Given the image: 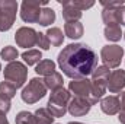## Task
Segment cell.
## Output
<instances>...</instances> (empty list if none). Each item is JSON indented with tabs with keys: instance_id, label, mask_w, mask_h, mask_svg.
Here are the masks:
<instances>
[{
	"instance_id": "cell-1",
	"label": "cell",
	"mask_w": 125,
	"mask_h": 124,
	"mask_svg": "<svg viewBox=\"0 0 125 124\" xmlns=\"http://www.w3.org/2000/svg\"><path fill=\"white\" fill-rule=\"evenodd\" d=\"M58 66L73 80L86 79L97 67V54L86 44H68L58 54Z\"/></svg>"
},
{
	"instance_id": "cell-2",
	"label": "cell",
	"mask_w": 125,
	"mask_h": 124,
	"mask_svg": "<svg viewBox=\"0 0 125 124\" xmlns=\"http://www.w3.org/2000/svg\"><path fill=\"white\" fill-rule=\"evenodd\" d=\"M70 99H71V93L68 89L60 88L57 91H52L50 99H48V104H47V110L52 114L54 118L64 117V114L68 110Z\"/></svg>"
},
{
	"instance_id": "cell-3",
	"label": "cell",
	"mask_w": 125,
	"mask_h": 124,
	"mask_svg": "<svg viewBox=\"0 0 125 124\" xmlns=\"http://www.w3.org/2000/svg\"><path fill=\"white\" fill-rule=\"evenodd\" d=\"M3 74H4L6 82L12 83V85L18 89V88H22L23 83L26 82V77H28V67L21 62H12L4 67Z\"/></svg>"
},
{
	"instance_id": "cell-4",
	"label": "cell",
	"mask_w": 125,
	"mask_h": 124,
	"mask_svg": "<svg viewBox=\"0 0 125 124\" xmlns=\"http://www.w3.org/2000/svg\"><path fill=\"white\" fill-rule=\"evenodd\" d=\"M47 93V86L44 83L42 79L39 77H33L28 82V85L22 89V101L26 104H35L39 99H42Z\"/></svg>"
},
{
	"instance_id": "cell-5",
	"label": "cell",
	"mask_w": 125,
	"mask_h": 124,
	"mask_svg": "<svg viewBox=\"0 0 125 124\" xmlns=\"http://www.w3.org/2000/svg\"><path fill=\"white\" fill-rule=\"evenodd\" d=\"M18 1L1 0L0 1V31H9L16 19Z\"/></svg>"
},
{
	"instance_id": "cell-6",
	"label": "cell",
	"mask_w": 125,
	"mask_h": 124,
	"mask_svg": "<svg viewBox=\"0 0 125 124\" xmlns=\"http://www.w3.org/2000/svg\"><path fill=\"white\" fill-rule=\"evenodd\" d=\"M48 1H35V0H25L21 4V18L23 22L28 24H38L39 15H41V6H47Z\"/></svg>"
},
{
	"instance_id": "cell-7",
	"label": "cell",
	"mask_w": 125,
	"mask_h": 124,
	"mask_svg": "<svg viewBox=\"0 0 125 124\" xmlns=\"http://www.w3.org/2000/svg\"><path fill=\"white\" fill-rule=\"evenodd\" d=\"M124 57V48L121 45H105L100 51V59L103 66L109 69H116Z\"/></svg>"
},
{
	"instance_id": "cell-8",
	"label": "cell",
	"mask_w": 125,
	"mask_h": 124,
	"mask_svg": "<svg viewBox=\"0 0 125 124\" xmlns=\"http://www.w3.org/2000/svg\"><path fill=\"white\" fill-rule=\"evenodd\" d=\"M36 35H38V32L35 31L33 28L22 26L15 34V41H16V44L19 47L32 50V47L36 45Z\"/></svg>"
},
{
	"instance_id": "cell-9",
	"label": "cell",
	"mask_w": 125,
	"mask_h": 124,
	"mask_svg": "<svg viewBox=\"0 0 125 124\" xmlns=\"http://www.w3.org/2000/svg\"><path fill=\"white\" fill-rule=\"evenodd\" d=\"M68 91L73 93L74 96L79 98H84L89 101L90 98V92H92V80L86 79H77V80H71L68 83Z\"/></svg>"
},
{
	"instance_id": "cell-10",
	"label": "cell",
	"mask_w": 125,
	"mask_h": 124,
	"mask_svg": "<svg viewBox=\"0 0 125 124\" xmlns=\"http://www.w3.org/2000/svg\"><path fill=\"white\" fill-rule=\"evenodd\" d=\"M92 108V104L84 99V98H79V96H74L70 99V104H68V112L73 115V117H82V115H86Z\"/></svg>"
},
{
	"instance_id": "cell-11",
	"label": "cell",
	"mask_w": 125,
	"mask_h": 124,
	"mask_svg": "<svg viewBox=\"0 0 125 124\" xmlns=\"http://www.w3.org/2000/svg\"><path fill=\"white\" fill-rule=\"evenodd\" d=\"M125 88V70H112L108 77V89L112 93L121 92Z\"/></svg>"
},
{
	"instance_id": "cell-12",
	"label": "cell",
	"mask_w": 125,
	"mask_h": 124,
	"mask_svg": "<svg viewBox=\"0 0 125 124\" xmlns=\"http://www.w3.org/2000/svg\"><path fill=\"white\" fill-rule=\"evenodd\" d=\"M100 110L108 115H115L121 111V101L118 96H106L100 99Z\"/></svg>"
},
{
	"instance_id": "cell-13",
	"label": "cell",
	"mask_w": 125,
	"mask_h": 124,
	"mask_svg": "<svg viewBox=\"0 0 125 124\" xmlns=\"http://www.w3.org/2000/svg\"><path fill=\"white\" fill-rule=\"evenodd\" d=\"M106 89H108V82H103V80H92V92H90L89 102L92 105L97 104V101H100L103 98Z\"/></svg>"
},
{
	"instance_id": "cell-14",
	"label": "cell",
	"mask_w": 125,
	"mask_h": 124,
	"mask_svg": "<svg viewBox=\"0 0 125 124\" xmlns=\"http://www.w3.org/2000/svg\"><path fill=\"white\" fill-rule=\"evenodd\" d=\"M64 32L70 39H79L83 37L84 28L80 22H65L64 25Z\"/></svg>"
},
{
	"instance_id": "cell-15",
	"label": "cell",
	"mask_w": 125,
	"mask_h": 124,
	"mask_svg": "<svg viewBox=\"0 0 125 124\" xmlns=\"http://www.w3.org/2000/svg\"><path fill=\"white\" fill-rule=\"evenodd\" d=\"M62 6V18L65 22H79V19L82 18V12L74 9L73 6H70L67 1H60Z\"/></svg>"
},
{
	"instance_id": "cell-16",
	"label": "cell",
	"mask_w": 125,
	"mask_h": 124,
	"mask_svg": "<svg viewBox=\"0 0 125 124\" xmlns=\"http://www.w3.org/2000/svg\"><path fill=\"white\" fill-rule=\"evenodd\" d=\"M44 83H45V86H47V89H51V91H57V89H60L62 88V76L58 73V72H54L52 74H50V76H45V79H44Z\"/></svg>"
},
{
	"instance_id": "cell-17",
	"label": "cell",
	"mask_w": 125,
	"mask_h": 124,
	"mask_svg": "<svg viewBox=\"0 0 125 124\" xmlns=\"http://www.w3.org/2000/svg\"><path fill=\"white\" fill-rule=\"evenodd\" d=\"M35 72L41 76H50L55 72V63L52 60H41L36 64Z\"/></svg>"
},
{
	"instance_id": "cell-18",
	"label": "cell",
	"mask_w": 125,
	"mask_h": 124,
	"mask_svg": "<svg viewBox=\"0 0 125 124\" xmlns=\"http://www.w3.org/2000/svg\"><path fill=\"white\" fill-rule=\"evenodd\" d=\"M55 21V12L51 9V7H42L41 9V15H39V19H38V24L42 25V26H48L51 24H54Z\"/></svg>"
},
{
	"instance_id": "cell-19",
	"label": "cell",
	"mask_w": 125,
	"mask_h": 124,
	"mask_svg": "<svg viewBox=\"0 0 125 124\" xmlns=\"http://www.w3.org/2000/svg\"><path fill=\"white\" fill-rule=\"evenodd\" d=\"M33 115L36 118V124H52L54 123V117H52V114L47 108H38L33 112Z\"/></svg>"
},
{
	"instance_id": "cell-20",
	"label": "cell",
	"mask_w": 125,
	"mask_h": 124,
	"mask_svg": "<svg viewBox=\"0 0 125 124\" xmlns=\"http://www.w3.org/2000/svg\"><path fill=\"white\" fill-rule=\"evenodd\" d=\"M47 37L50 39V44L54 47H60L64 41V35H62V31L60 28H50L47 31Z\"/></svg>"
},
{
	"instance_id": "cell-21",
	"label": "cell",
	"mask_w": 125,
	"mask_h": 124,
	"mask_svg": "<svg viewBox=\"0 0 125 124\" xmlns=\"http://www.w3.org/2000/svg\"><path fill=\"white\" fill-rule=\"evenodd\" d=\"M22 59H23V62L26 63L28 66H33V64H38L41 62L42 54H41L39 50H33L32 48V50H28V51H25L22 54Z\"/></svg>"
},
{
	"instance_id": "cell-22",
	"label": "cell",
	"mask_w": 125,
	"mask_h": 124,
	"mask_svg": "<svg viewBox=\"0 0 125 124\" xmlns=\"http://www.w3.org/2000/svg\"><path fill=\"white\" fill-rule=\"evenodd\" d=\"M103 34H105V38H106L108 41H114V42L119 41L121 37H122V31H121V26H119V25L106 26L105 31H103Z\"/></svg>"
},
{
	"instance_id": "cell-23",
	"label": "cell",
	"mask_w": 125,
	"mask_h": 124,
	"mask_svg": "<svg viewBox=\"0 0 125 124\" xmlns=\"http://www.w3.org/2000/svg\"><path fill=\"white\" fill-rule=\"evenodd\" d=\"M102 21H103V24H106V26L118 25L116 9H103L102 10Z\"/></svg>"
},
{
	"instance_id": "cell-24",
	"label": "cell",
	"mask_w": 125,
	"mask_h": 124,
	"mask_svg": "<svg viewBox=\"0 0 125 124\" xmlns=\"http://www.w3.org/2000/svg\"><path fill=\"white\" fill-rule=\"evenodd\" d=\"M16 95V88L9 82H0V96L4 99H12Z\"/></svg>"
},
{
	"instance_id": "cell-25",
	"label": "cell",
	"mask_w": 125,
	"mask_h": 124,
	"mask_svg": "<svg viewBox=\"0 0 125 124\" xmlns=\"http://www.w3.org/2000/svg\"><path fill=\"white\" fill-rule=\"evenodd\" d=\"M111 74V70L109 67L106 66H97L92 73V80H103V82H108V77Z\"/></svg>"
},
{
	"instance_id": "cell-26",
	"label": "cell",
	"mask_w": 125,
	"mask_h": 124,
	"mask_svg": "<svg viewBox=\"0 0 125 124\" xmlns=\"http://www.w3.org/2000/svg\"><path fill=\"white\" fill-rule=\"evenodd\" d=\"M0 56H1V59H3V60L12 63V62H16V59H18L19 53H18V50H16L15 47L7 45V47H4V48L0 51Z\"/></svg>"
},
{
	"instance_id": "cell-27",
	"label": "cell",
	"mask_w": 125,
	"mask_h": 124,
	"mask_svg": "<svg viewBox=\"0 0 125 124\" xmlns=\"http://www.w3.org/2000/svg\"><path fill=\"white\" fill-rule=\"evenodd\" d=\"M15 121H16V124H36V118L29 111H21L16 115Z\"/></svg>"
},
{
	"instance_id": "cell-28",
	"label": "cell",
	"mask_w": 125,
	"mask_h": 124,
	"mask_svg": "<svg viewBox=\"0 0 125 124\" xmlns=\"http://www.w3.org/2000/svg\"><path fill=\"white\" fill-rule=\"evenodd\" d=\"M70 6H73L74 9H77V10H80V12H83V10H87V9H90V7H93L94 1L92 0H70V1H67Z\"/></svg>"
},
{
	"instance_id": "cell-29",
	"label": "cell",
	"mask_w": 125,
	"mask_h": 124,
	"mask_svg": "<svg viewBox=\"0 0 125 124\" xmlns=\"http://www.w3.org/2000/svg\"><path fill=\"white\" fill-rule=\"evenodd\" d=\"M36 45L39 47V48H42V50H48L50 48V39H48V37H47V34H42V32H38V35H36Z\"/></svg>"
},
{
	"instance_id": "cell-30",
	"label": "cell",
	"mask_w": 125,
	"mask_h": 124,
	"mask_svg": "<svg viewBox=\"0 0 125 124\" xmlns=\"http://www.w3.org/2000/svg\"><path fill=\"white\" fill-rule=\"evenodd\" d=\"M100 4L103 6V9H118L121 6H124V0H118V1H106V0H100Z\"/></svg>"
},
{
	"instance_id": "cell-31",
	"label": "cell",
	"mask_w": 125,
	"mask_h": 124,
	"mask_svg": "<svg viewBox=\"0 0 125 124\" xmlns=\"http://www.w3.org/2000/svg\"><path fill=\"white\" fill-rule=\"evenodd\" d=\"M10 101L9 99H4V98H1L0 96V112H3V114H7L9 111H10Z\"/></svg>"
},
{
	"instance_id": "cell-32",
	"label": "cell",
	"mask_w": 125,
	"mask_h": 124,
	"mask_svg": "<svg viewBox=\"0 0 125 124\" xmlns=\"http://www.w3.org/2000/svg\"><path fill=\"white\" fill-rule=\"evenodd\" d=\"M116 18H118V25H124L125 26V4L116 9Z\"/></svg>"
},
{
	"instance_id": "cell-33",
	"label": "cell",
	"mask_w": 125,
	"mask_h": 124,
	"mask_svg": "<svg viewBox=\"0 0 125 124\" xmlns=\"http://www.w3.org/2000/svg\"><path fill=\"white\" fill-rule=\"evenodd\" d=\"M0 124H9V120L6 117V114H3V112H0Z\"/></svg>"
},
{
	"instance_id": "cell-34",
	"label": "cell",
	"mask_w": 125,
	"mask_h": 124,
	"mask_svg": "<svg viewBox=\"0 0 125 124\" xmlns=\"http://www.w3.org/2000/svg\"><path fill=\"white\" fill-rule=\"evenodd\" d=\"M121 111H125V92L121 93Z\"/></svg>"
},
{
	"instance_id": "cell-35",
	"label": "cell",
	"mask_w": 125,
	"mask_h": 124,
	"mask_svg": "<svg viewBox=\"0 0 125 124\" xmlns=\"http://www.w3.org/2000/svg\"><path fill=\"white\" fill-rule=\"evenodd\" d=\"M118 118H119V123L121 124H125V111H121L119 112V117Z\"/></svg>"
},
{
	"instance_id": "cell-36",
	"label": "cell",
	"mask_w": 125,
	"mask_h": 124,
	"mask_svg": "<svg viewBox=\"0 0 125 124\" xmlns=\"http://www.w3.org/2000/svg\"><path fill=\"white\" fill-rule=\"evenodd\" d=\"M68 124H83V123H79V121H70Z\"/></svg>"
},
{
	"instance_id": "cell-37",
	"label": "cell",
	"mask_w": 125,
	"mask_h": 124,
	"mask_svg": "<svg viewBox=\"0 0 125 124\" xmlns=\"http://www.w3.org/2000/svg\"><path fill=\"white\" fill-rule=\"evenodd\" d=\"M0 70H1V63H0Z\"/></svg>"
},
{
	"instance_id": "cell-38",
	"label": "cell",
	"mask_w": 125,
	"mask_h": 124,
	"mask_svg": "<svg viewBox=\"0 0 125 124\" xmlns=\"http://www.w3.org/2000/svg\"><path fill=\"white\" fill-rule=\"evenodd\" d=\"M122 35H124V38H125V32H124V34H122Z\"/></svg>"
}]
</instances>
